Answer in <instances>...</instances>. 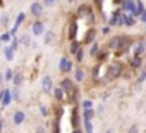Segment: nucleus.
Returning <instances> with one entry per match:
<instances>
[{"label": "nucleus", "instance_id": "nucleus-1", "mask_svg": "<svg viewBox=\"0 0 146 133\" xmlns=\"http://www.w3.org/2000/svg\"><path fill=\"white\" fill-rule=\"evenodd\" d=\"M122 69H124V64H122L120 60H113V62L108 66V71H107L108 80H117V78L122 75Z\"/></svg>", "mask_w": 146, "mask_h": 133}, {"label": "nucleus", "instance_id": "nucleus-2", "mask_svg": "<svg viewBox=\"0 0 146 133\" xmlns=\"http://www.w3.org/2000/svg\"><path fill=\"white\" fill-rule=\"evenodd\" d=\"M58 69H60V73H70L72 71V60L69 57H62L58 62Z\"/></svg>", "mask_w": 146, "mask_h": 133}, {"label": "nucleus", "instance_id": "nucleus-3", "mask_svg": "<svg viewBox=\"0 0 146 133\" xmlns=\"http://www.w3.org/2000/svg\"><path fill=\"white\" fill-rule=\"evenodd\" d=\"M31 31H33L35 36H41V35L45 33V24H43V21H36V23H33Z\"/></svg>", "mask_w": 146, "mask_h": 133}, {"label": "nucleus", "instance_id": "nucleus-4", "mask_svg": "<svg viewBox=\"0 0 146 133\" xmlns=\"http://www.w3.org/2000/svg\"><path fill=\"white\" fill-rule=\"evenodd\" d=\"M24 119H26V114H24V111H21V109H17V111L12 114V123H14L16 126L23 124V123H24Z\"/></svg>", "mask_w": 146, "mask_h": 133}, {"label": "nucleus", "instance_id": "nucleus-5", "mask_svg": "<svg viewBox=\"0 0 146 133\" xmlns=\"http://www.w3.org/2000/svg\"><path fill=\"white\" fill-rule=\"evenodd\" d=\"M41 88H43V92H50L53 88V81H52V78L48 75L41 76Z\"/></svg>", "mask_w": 146, "mask_h": 133}, {"label": "nucleus", "instance_id": "nucleus-6", "mask_svg": "<svg viewBox=\"0 0 146 133\" xmlns=\"http://www.w3.org/2000/svg\"><path fill=\"white\" fill-rule=\"evenodd\" d=\"M29 12H31L33 16L40 17V16L43 14V4H40V2H33L31 7H29Z\"/></svg>", "mask_w": 146, "mask_h": 133}, {"label": "nucleus", "instance_id": "nucleus-7", "mask_svg": "<svg viewBox=\"0 0 146 133\" xmlns=\"http://www.w3.org/2000/svg\"><path fill=\"white\" fill-rule=\"evenodd\" d=\"M60 88H62L65 93H70L72 90H74V81L69 80V78H64V80H62V83H60Z\"/></svg>", "mask_w": 146, "mask_h": 133}, {"label": "nucleus", "instance_id": "nucleus-8", "mask_svg": "<svg viewBox=\"0 0 146 133\" xmlns=\"http://www.w3.org/2000/svg\"><path fill=\"white\" fill-rule=\"evenodd\" d=\"M78 36V23L76 21H70V26H69V40H76Z\"/></svg>", "mask_w": 146, "mask_h": 133}, {"label": "nucleus", "instance_id": "nucleus-9", "mask_svg": "<svg viewBox=\"0 0 146 133\" xmlns=\"http://www.w3.org/2000/svg\"><path fill=\"white\" fill-rule=\"evenodd\" d=\"M122 40H124V36H113V38L108 42V47H110L112 50H119V47H120Z\"/></svg>", "mask_w": 146, "mask_h": 133}, {"label": "nucleus", "instance_id": "nucleus-10", "mask_svg": "<svg viewBox=\"0 0 146 133\" xmlns=\"http://www.w3.org/2000/svg\"><path fill=\"white\" fill-rule=\"evenodd\" d=\"M2 105L4 107H7L9 104H11V100H12V95H11V90H2Z\"/></svg>", "mask_w": 146, "mask_h": 133}, {"label": "nucleus", "instance_id": "nucleus-11", "mask_svg": "<svg viewBox=\"0 0 146 133\" xmlns=\"http://www.w3.org/2000/svg\"><path fill=\"white\" fill-rule=\"evenodd\" d=\"M144 50H146V42L144 40H141V42H137L134 45V55H141Z\"/></svg>", "mask_w": 146, "mask_h": 133}, {"label": "nucleus", "instance_id": "nucleus-12", "mask_svg": "<svg viewBox=\"0 0 146 133\" xmlns=\"http://www.w3.org/2000/svg\"><path fill=\"white\" fill-rule=\"evenodd\" d=\"M70 124H72V130H74V128H79V116H78V111H76V107L72 109V118H70Z\"/></svg>", "mask_w": 146, "mask_h": 133}, {"label": "nucleus", "instance_id": "nucleus-13", "mask_svg": "<svg viewBox=\"0 0 146 133\" xmlns=\"http://www.w3.org/2000/svg\"><path fill=\"white\" fill-rule=\"evenodd\" d=\"M84 76H86V73H84L83 68H78V69L74 71V80H76V81H84Z\"/></svg>", "mask_w": 146, "mask_h": 133}, {"label": "nucleus", "instance_id": "nucleus-14", "mask_svg": "<svg viewBox=\"0 0 146 133\" xmlns=\"http://www.w3.org/2000/svg\"><path fill=\"white\" fill-rule=\"evenodd\" d=\"M95 35H96L95 30H88L86 35H84V40H83V42H84V43H91V42L95 40Z\"/></svg>", "mask_w": 146, "mask_h": 133}, {"label": "nucleus", "instance_id": "nucleus-15", "mask_svg": "<svg viewBox=\"0 0 146 133\" xmlns=\"http://www.w3.org/2000/svg\"><path fill=\"white\" fill-rule=\"evenodd\" d=\"M43 35H45V36H43V43H45V45L52 43V42H53V38H55V33H53L52 30H50V31H46V33H43Z\"/></svg>", "mask_w": 146, "mask_h": 133}, {"label": "nucleus", "instance_id": "nucleus-16", "mask_svg": "<svg viewBox=\"0 0 146 133\" xmlns=\"http://www.w3.org/2000/svg\"><path fill=\"white\" fill-rule=\"evenodd\" d=\"M95 118V111L93 109H83V119L84 121H91Z\"/></svg>", "mask_w": 146, "mask_h": 133}, {"label": "nucleus", "instance_id": "nucleus-17", "mask_svg": "<svg viewBox=\"0 0 146 133\" xmlns=\"http://www.w3.org/2000/svg\"><path fill=\"white\" fill-rule=\"evenodd\" d=\"M122 9H124V11H129V12H134V9H136V4H134V2H129V0H124Z\"/></svg>", "mask_w": 146, "mask_h": 133}, {"label": "nucleus", "instance_id": "nucleus-18", "mask_svg": "<svg viewBox=\"0 0 146 133\" xmlns=\"http://www.w3.org/2000/svg\"><path fill=\"white\" fill-rule=\"evenodd\" d=\"M4 55H5L7 60H14V50H12L11 47H5V48H4Z\"/></svg>", "mask_w": 146, "mask_h": 133}, {"label": "nucleus", "instance_id": "nucleus-19", "mask_svg": "<svg viewBox=\"0 0 146 133\" xmlns=\"http://www.w3.org/2000/svg\"><path fill=\"white\" fill-rule=\"evenodd\" d=\"M131 66H132V68H141V66H143V60H141V55H134V59H132V62H131Z\"/></svg>", "mask_w": 146, "mask_h": 133}, {"label": "nucleus", "instance_id": "nucleus-20", "mask_svg": "<svg viewBox=\"0 0 146 133\" xmlns=\"http://www.w3.org/2000/svg\"><path fill=\"white\" fill-rule=\"evenodd\" d=\"M79 48H81L79 42H76V40H72V42H70V48H69V50H70V54H76Z\"/></svg>", "mask_w": 146, "mask_h": 133}, {"label": "nucleus", "instance_id": "nucleus-21", "mask_svg": "<svg viewBox=\"0 0 146 133\" xmlns=\"http://www.w3.org/2000/svg\"><path fill=\"white\" fill-rule=\"evenodd\" d=\"M144 12V7H143V4L139 2V4H136V9H134V12H132V16L136 17V16H141Z\"/></svg>", "mask_w": 146, "mask_h": 133}, {"label": "nucleus", "instance_id": "nucleus-22", "mask_svg": "<svg viewBox=\"0 0 146 133\" xmlns=\"http://www.w3.org/2000/svg\"><path fill=\"white\" fill-rule=\"evenodd\" d=\"M119 14H120L119 11L112 14V17H110V21H108V24H110V26H117V23H119Z\"/></svg>", "mask_w": 146, "mask_h": 133}, {"label": "nucleus", "instance_id": "nucleus-23", "mask_svg": "<svg viewBox=\"0 0 146 133\" xmlns=\"http://www.w3.org/2000/svg\"><path fill=\"white\" fill-rule=\"evenodd\" d=\"M19 43H23V45L29 47V45H31V38H29V35H21V38H19Z\"/></svg>", "mask_w": 146, "mask_h": 133}, {"label": "nucleus", "instance_id": "nucleus-24", "mask_svg": "<svg viewBox=\"0 0 146 133\" xmlns=\"http://www.w3.org/2000/svg\"><path fill=\"white\" fill-rule=\"evenodd\" d=\"M12 81H14V85H16V88H17V87H21V85H23L24 78H23V75H19V73H17V75L12 78Z\"/></svg>", "mask_w": 146, "mask_h": 133}, {"label": "nucleus", "instance_id": "nucleus-25", "mask_svg": "<svg viewBox=\"0 0 146 133\" xmlns=\"http://www.w3.org/2000/svg\"><path fill=\"white\" fill-rule=\"evenodd\" d=\"M64 93H65V92H64L62 88H55V90H53V97H55L57 100H64Z\"/></svg>", "mask_w": 146, "mask_h": 133}, {"label": "nucleus", "instance_id": "nucleus-26", "mask_svg": "<svg viewBox=\"0 0 146 133\" xmlns=\"http://www.w3.org/2000/svg\"><path fill=\"white\" fill-rule=\"evenodd\" d=\"M134 24H136V19H134V16H125L124 26H134Z\"/></svg>", "mask_w": 146, "mask_h": 133}, {"label": "nucleus", "instance_id": "nucleus-27", "mask_svg": "<svg viewBox=\"0 0 146 133\" xmlns=\"http://www.w3.org/2000/svg\"><path fill=\"white\" fill-rule=\"evenodd\" d=\"M12 78H14V71H12V69H7V71L4 73V80H5V81H12Z\"/></svg>", "mask_w": 146, "mask_h": 133}, {"label": "nucleus", "instance_id": "nucleus-28", "mask_svg": "<svg viewBox=\"0 0 146 133\" xmlns=\"http://www.w3.org/2000/svg\"><path fill=\"white\" fill-rule=\"evenodd\" d=\"M9 16L7 14H2V16H0V24H2V26H9Z\"/></svg>", "mask_w": 146, "mask_h": 133}, {"label": "nucleus", "instance_id": "nucleus-29", "mask_svg": "<svg viewBox=\"0 0 146 133\" xmlns=\"http://www.w3.org/2000/svg\"><path fill=\"white\" fill-rule=\"evenodd\" d=\"M9 47H11V48H12V50L16 52V50H17V47H19V40H17V38L14 36V38L11 40V45H9Z\"/></svg>", "mask_w": 146, "mask_h": 133}, {"label": "nucleus", "instance_id": "nucleus-30", "mask_svg": "<svg viewBox=\"0 0 146 133\" xmlns=\"http://www.w3.org/2000/svg\"><path fill=\"white\" fill-rule=\"evenodd\" d=\"M11 40H12V36H11V33H9V31L2 33V36H0V42H11Z\"/></svg>", "mask_w": 146, "mask_h": 133}, {"label": "nucleus", "instance_id": "nucleus-31", "mask_svg": "<svg viewBox=\"0 0 146 133\" xmlns=\"http://www.w3.org/2000/svg\"><path fill=\"white\" fill-rule=\"evenodd\" d=\"M81 107L83 109H93V102L91 100H83L81 102Z\"/></svg>", "mask_w": 146, "mask_h": 133}, {"label": "nucleus", "instance_id": "nucleus-32", "mask_svg": "<svg viewBox=\"0 0 146 133\" xmlns=\"http://www.w3.org/2000/svg\"><path fill=\"white\" fill-rule=\"evenodd\" d=\"M84 131H86V133H93V124H91V121H84Z\"/></svg>", "mask_w": 146, "mask_h": 133}, {"label": "nucleus", "instance_id": "nucleus-33", "mask_svg": "<svg viewBox=\"0 0 146 133\" xmlns=\"http://www.w3.org/2000/svg\"><path fill=\"white\" fill-rule=\"evenodd\" d=\"M98 50H100V45H98V43H93V45H91L90 54H91V55H96V54H98Z\"/></svg>", "mask_w": 146, "mask_h": 133}, {"label": "nucleus", "instance_id": "nucleus-34", "mask_svg": "<svg viewBox=\"0 0 146 133\" xmlns=\"http://www.w3.org/2000/svg\"><path fill=\"white\" fill-rule=\"evenodd\" d=\"M83 54H84V48H79V50L76 52V57H78V60H79V62L83 60Z\"/></svg>", "mask_w": 146, "mask_h": 133}, {"label": "nucleus", "instance_id": "nucleus-35", "mask_svg": "<svg viewBox=\"0 0 146 133\" xmlns=\"http://www.w3.org/2000/svg\"><path fill=\"white\" fill-rule=\"evenodd\" d=\"M40 112L43 114V118H45V116H48V109H46V105H43V104H41V105H40Z\"/></svg>", "mask_w": 146, "mask_h": 133}, {"label": "nucleus", "instance_id": "nucleus-36", "mask_svg": "<svg viewBox=\"0 0 146 133\" xmlns=\"http://www.w3.org/2000/svg\"><path fill=\"white\" fill-rule=\"evenodd\" d=\"M53 133H60V124H58V121L53 123Z\"/></svg>", "mask_w": 146, "mask_h": 133}, {"label": "nucleus", "instance_id": "nucleus-37", "mask_svg": "<svg viewBox=\"0 0 146 133\" xmlns=\"http://www.w3.org/2000/svg\"><path fill=\"white\" fill-rule=\"evenodd\" d=\"M144 80H146V71H143V73L139 75V78H137V81H139V83H143Z\"/></svg>", "mask_w": 146, "mask_h": 133}, {"label": "nucleus", "instance_id": "nucleus-38", "mask_svg": "<svg viewBox=\"0 0 146 133\" xmlns=\"http://www.w3.org/2000/svg\"><path fill=\"white\" fill-rule=\"evenodd\" d=\"M11 95H12V99H16V100H17V99H19V90H17V88H14V92H12Z\"/></svg>", "mask_w": 146, "mask_h": 133}, {"label": "nucleus", "instance_id": "nucleus-39", "mask_svg": "<svg viewBox=\"0 0 146 133\" xmlns=\"http://www.w3.org/2000/svg\"><path fill=\"white\" fill-rule=\"evenodd\" d=\"M137 130H139V128H137V124H132V126L129 128V133H137Z\"/></svg>", "mask_w": 146, "mask_h": 133}, {"label": "nucleus", "instance_id": "nucleus-40", "mask_svg": "<svg viewBox=\"0 0 146 133\" xmlns=\"http://www.w3.org/2000/svg\"><path fill=\"white\" fill-rule=\"evenodd\" d=\"M139 19H141V23H146V11H144V12L139 16Z\"/></svg>", "mask_w": 146, "mask_h": 133}, {"label": "nucleus", "instance_id": "nucleus-41", "mask_svg": "<svg viewBox=\"0 0 146 133\" xmlns=\"http://www.w3.org/2000/svg\"><path fill=\"white\" fill-rule=\"evenodd\" d=\"M102 33H103V35H108V33H110V28H108V26H107V28H103V30H102Z\"/></svg>", "mask_w": 146, "mask_h": 133}, {"label": "nucleus", "instance_id": "nucleus-42", "mask_svg": "<svg viewBox=\"0 0 146 133\" xmlns=\"http://www.w3.org/2000/svg\"><path fill=\"white\" fill-rule=\"evenodd\" d=\"M36 133H45V128H43V126H38V128H36Z\"/></svg>", "mask_w": 146, "mask_h": 133}, {"label": "nucleus", "instance_id": "nucleus-43", "mask_svg": "<svg viewBox=\"0 0 146 133\" xmlns=\"http://www.w3.org/2000/svg\"><path fill=\"white\" fill-rule=\"evenodd\" d=\"M72 133H83V131H81L79 128H74V130H72Z\"/></svg>", "mask_w": 146, "mask_h": 133}, {"label": "nucleus", "instance_id": "nucleus-44", "mask_svg": "<svg viewBox=\"0 0 146 133\" xmlns=\"http://www.w3.org/2000/svg\"><path fill=\"white\" fill-rule=\"evenodd\" d=\"M4 124H5V123H4V119H2V121H0V131L4 130Z\"/></svg>", "mask_w": 146, "mask_h": 133}, {"label": "nucleus", "instance_id": "nucleus-45", "mask_svg": "<svg viewBox=\"0 0 146 133\" xmlns=\"http://www.w3.org/2000/svg\"><path fill=\"white\" fill-rule=\"evenodd\" d=\"M53 2H55V0H45V4H46V5H50V4H53Z\"/></svg>", "mask_w": 146, "mask_h": 133}, {"label": "nucleus", "instance_id": "nucleus-46", "mask_svg": "<svg viewBox=\"0 0 146 133\" xmlns=\"http://www.w3.org/2000/svg\"><path fill=\"white\" fill-rule=\"evenodd\" d=\"M2 81H5V80H4V75L0 73V83H2Z\"/></svg>", "mask_w": 146, "mask_h": 133}, {"label": "nucleus", "instance_id": "nucleus-47", "mask_svg": "<svg viewBox=\"0 0 146 133\" xmlns=\"http://www.w3.org/2000/svg\"><path fill=\"white\" fill-rule=\"evenodd\" d=\"M105 133H113V130H107V131H105Z\"/></svg>", "mask_w": 146, "mask_h": 133}, {"label": "nucleus", "instance_id": "nucleus-48", "mask_svg": "<svg viewBox=\"0 0 146 133\" xmlns=\"http://www.w3.org/2000/svg\"><path fill=\"white\" fill-rule=\"evenodd\" d=\"M113 2H115V4H120V2H122V0H113Z\"/></svg>", "mask_w": 146, "mask_h": 133}, {"label": "nucleus", "instance_id": "nucleus-49", "mask_svg": "<svg viewBox=\"0 0 146 133\" xmlns=\"http://www.w3.org/2000/svg\"><path fill=\"white\" fill-rule=\"evenodd\" d=\"M96 2H98V5H102V0H96Z\"/></svg>", "mask_w": 146, "mask_h": 133}, {"label": "nucleus", "instance_id": "nucleus-50", "mask_svg": "<svg viewBox=\"0 0 146 133\" xmlns=\"http://www.w3.org/2000/svg\"><path fill=\"white\" fill-rule=\"evenodd\" d=\"M144 71H146V62H144Z\"/></svg>", "mask_w": 146, "mask_h": 133}, {"label": "nucleus", "instance_id": "nucleus-51", "mask_svg": "<svg viewBox=\"0 0 146 133\" xmlns=\"http://www.w3.org/2000/svg\"><path fill=\"white\" fill-rule=\"evenodd\" d=\"M0 48H2V42H0Z\"/></svg>", "mask_w": 146, "mask_h": 133}, {"label": "nucleus", "instance_id": "nucleus-52", "mask_svg": "<svg viewBox=\"0 0 146 133\" xmlns=\"http://www.w3.org/2000/svg\"><path fill=\"white\" fill-rule=\"evenodd\" d=\"M69 2H74V0H69Z\"/></svg>", "mask_w": 146, "mask_h": 133}]
</instances>
